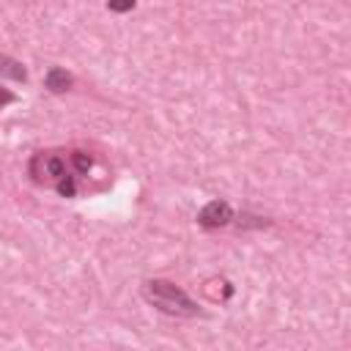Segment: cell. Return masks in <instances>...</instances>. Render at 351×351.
<instances>
[{"label":"cell","instance_id":"cell-1","mask_svg":"<svg viewBox=\"0 0 351 351\" xmlns=\"http://www.w3.org/2000/svg\"><path fill=\"white\" fill-rule=\"evenodd\" d=\"M140 293H143V299L151 304V307H156L159 313H165V315H178V318H192V315H197L200 310H197V302H192L189 296H186V291L184 288H178L176 282H170V280H145L143 282V288H140Z\"/></svg>","mask_w":351,"mask_h":351},{"label":"cell","instance_id":"cell-2","mask_svg":"<svg viewBox=\"0 0 351 351\" xmlns=\"http://www.w3.org/2000/svg\"><path fill=\"white\" fill-rule=\"evenodd\" d=\"M27 173L36 184L55 186L69 173V167H66V159L58 151H38V154H33V159L27 165Z\"/></svg>","mask_w":351,"mask_h":351},{"label":"cell","instance_id":"cell-3","mask_svg":"<svg viewBox=\"0 0 351 351\" xmlns=\"http://www.w3.org/2000/svg\"><path fill=\"white\" fill-rule=\"evenodd\" d=\"M233 222V208L228 200H211L197 211V225L206 230H217Z\"/></svg>","mask_w":351,"mask_h":351},{"label":"cell","instance_id":"cell-4","mask_svg":"<svg viewBox=\"0 0 351 351\" xmlns=\"http://www.w3.org/2000/svg\"><path fill=\"white\" fill-rule=\"evenodd\" d=\"M71 85H74V77H71L66 69H60V66H52V69L44 74V88H47L49 93H66Z\"/></svg>","mask_w":351,"mask_h":351},{"label":"cell","instance_id":"cell-5","mask_svg":"<svg viewBox=\"0 0 351 351\" xmlns=\"http://www.w3.org/2000/svg\"><path fill=\"white\" fill-rule=\"evenodd\" d=\"M0 77H8V80H16V82H25V80H27V69H25L19 60H14V58L0 55Z\"/></svg>","mask_w":351,"mask_h":351},{"label":"cell","instance_id":"cell-6","mask_svg":"<svg viewBox=\"0 0 351 351\" xmlns=\"http://www.w3.org/2000/svg\"><path fill=\"white\" fill-rule=\"evenodd\" d=\"M69 162H71L74 173H80V176H85V173L93 167V156L85 154V151H71V154H69Z\"/></svg>","mask_w":351,"mask_h":351},{"label":"cell","instance_id":"cell-7","mask_svg":"<svg viewBox=\"0 0 351 351\" xmlns=\"http://www.w3.org/2000/svg\"><path fill=\"white\" fill-rule=\"evenodd\" d=\"M60 197H74L77 195V176H71V173H66L55 186H52Z\"/></svg>","mask_w":351,"mask_h":351},{"label":"cell","instance_id":"cell-8","mask_svg":"<svg viewBox=\"0 0 351 351\" xmlns=\"http://www.w3.org/2000/svg\"><path fill=\"white\" fill-rule=\"evenodd\" d=\"M271 222L263 217H252V214H241L239 217V228H269Z\"/></svg>","mask_w":351,"mask_h":351},{"label":"cell","instance_id":"cell-9","mask_svg":"<svg viewBox=\"0 0 351 351\" xmlns=\"http://www.w3.org/2000/svg\"><path fill=\"white\" fill-rule=\"evenodd\" d=\"M134 3H137V0H107V8H110L112 14H126V11L134 8Z\"/></svg>","mask_w":351,"mask_h":351},{"label":"cell","instance_id":"cell-10","mask_svg":"<svg viewBox=\"0 0 351 351\" xmlns=\"http://www.w3.org/2000/svg\"><path fill=\"white\" fill-rule=\"evenodd\" d=\"M14 99H16V96H14V93H11V90H5V88H0V110H3V107H5V104H11V101H14Z\"/></svg>","mask_w":351,"mask_h":351}]
</instances>
